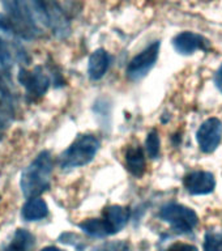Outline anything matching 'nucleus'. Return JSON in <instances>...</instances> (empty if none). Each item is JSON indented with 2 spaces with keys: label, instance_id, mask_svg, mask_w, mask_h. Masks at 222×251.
<instances>
[{
  "label": "nucleus",
  "instance_id": "f257e3e1",
  "mask_svg": "<svg viewBox=\"0 0 222 251\" xmlns=\"http://www.w3.org/2000/svg\"><path fill=\"white\" fill-rule=\"evenodd\" d=\"M54 170V161L49 151H43L24 169L20 179V187L26 199L38 198L50 186Z\"/></svg>",
  "mask_w": 222,
  "mask_h": 251
},
{
  "label": "nucleus",
  "instance_id": "f03ea898",
  "mask_svg": "<svg viewBox=\"0 0 222 251\" xmlns=\"http://www.w3.org/2000/svg\"><path fill=\"white\" fill-rule=\"evenodd\" d=\"M101 141L93 135H80L59 157V165L63 170L85 166L93 161L99 149Z\"/></svg>",
  "mask_w": 222,
  "mask_h": 251
},
{
  "label": "nucleus",
  "instance_id": "7ed1b4c3",
  "mask_svg": "<svg viewBox=\"0 0 222 251\" xmlns=\"http://www.w3.org/2000/svg\"><path fill=\"white\" fill-rule=\"evenodd\" d=\"M160 219L168 223L176 233L186 234L191 233L199 224L196 212L190 207L179 203H169L160 209Z\"/></svg>",
  "mask_w": 222,
  "mask_h": 251
},
{
  "label": "nucleus",
  "instance_id": "20e7f679",
  "mask_svg": "<svg viewBox=\"0 0 222 251\" xmlns=\"http://www.w3.org/2000/svg\"><path fill=\"white\" fill-rule=\"evenodd\" d=\"M160 41H154L149 46H147L143 51H140L139 54L135 55L132 60L128 63L125 74L129 80L137 81L145 77L148 72L152 70L154 64H156L157 59H158V54H160Z\"/></svg>",
  "mask_w": 222,
  "mask_h": 251
},
{
  "label": "nucleus",
  "instance_id": "39448f33",
  "mask_svg": "<svg viewBox=\"0 0 222 251\" xmlns=\"http://www.w3.org/2000/svg\"><path fill=\"white\" fill-rule=\"evenodd\" d=\"M43 11L46 19V27H50L52 34L58 38H67L71 33L70 20L56 0H43Z\"/></svg>",
  "mask_w": 222,
  "mask_h": 251
},
{
  "label": "nucleus",
  "instance_id": "423d86ee",
  "mask_svg": "<svg viewBox=\"0 0 222 251\" xmlns=\"http://www.w3.org/2000/svg\"><path fill=\"white\" fill-rule=\"evenodd\" d=\"M196 140L201 152H215L222 140V122L219 118H209L203 122L196 132Z\"/></svg>",
  "mask_w": 222,
  "mask_h": 251
},
{
  "label": "nucleus",
  "instance_id": "0eeeda50",
  "mask_svg": "<svg viewBox=\"0 0 222 251\" xmlns=\"http://www.w3.org/2000/svg\"><path fill=\"white\" fill-rule=\"evenodd\" d=\"M19 81L25 88L26 93L34 98L45 96L50 86V78L41 67H35L33 71L21 68L19 72Z\"/></svg>",
  "mask_w": 222,
  "mask_h": 251
},
{
  "label": "nucleus",
  "instance_id": "6e6552de",
  "mask_svg": "<svg viewBox=\"0 0 222 251\" xmlns=\"http://www.w3.org/2000/svg\"><path fill=\"white\" fill-rule=\"evenodd\" d=\"M183 186L191 195H208L216 188L215 176L205 170H195L184 176Z\"/></svg>",
  "mask_w": 222,
  "mask_h": 251
},
{
  "label": "nucleus",
  "instance_id": "1a4fd4ad",
  "mask_svg": "<svg viewBox=\"0 0 222 251\" xmlns=\"http://www.w3.org/2000/svg\"><path fill=\"white\" fill-rule=\"evenodd\" d=\"M173 46L176 52L182 55H192L196 51H205L211 47V43L204 35L194 31H182L173 38Z\"/></svg>",
  "mask_w": 222,
  "mask_h": 251
},
{
  "label": "nucleus",
  "instance_id": "9d476101",
  "mask_svg": "<svg viewBox=\"0 0 222 251\" xmlns=\"http://www.w3.org/2000/svg\"><path fill=\"white\" fill-rule=\"evenodd\" d=\"M15 105L13 94L9 89V81L0 77V129L7 128L13 121Z\"/></svg>",
  "mask_w": 222,
  "mask_h": 251
},
{
  "label": "nucleus",
  "instance_id": "9b49d317",
  "mask_svg": "<svg viewBox=\"0 0 222 251\" xmlns=\"http://www.w3.org/2000/svg\"><path fill=\"white\" fill-rule=\"evenodd\" d=\"M110 66V55L103 49H97L90 55L89 64H88V75L90 80L97 81L101 80L107 72Z\"/></svg>",
  "mask_w": 222,
  "mask_h": 251
},
{
  "label": "nucleus",
  "instance_id": "f8f14e48",
  "mask_svg": "<svg viewBox=\"0 0 222 251\" xmlns=\"http://www.w3.org/2000/svg\"><path fill=\"white\" fill-rule=\"evenodd\" d=\"M103 219L110 225L114 234H117L118 231H121L128 223V208L122 207V205H110L103 211Z\"/></svg>",
  "mask_w": 222,
  "mask_h": 251
},
{
  "label": "nucleus",
  "instance_id": "ddd939ff",
  "mask_svg": "<svg viewBox=\"0 0 222 251\" xmlns=\"http://www.w3.org/2000/svg\"><path fill=\"white\" fill-rule=\"evenodd\" d=\"M125 166L128 172L136 178H140L145 173V156L141 147H129L125 152Z\"/></svg>",
  "mask_w": 222,
  "mask_h": 251
},
{
  "label": "nucleus",
  "instance_id": "4468645a",
  "mask_svg": "<svg viewBox=\"0 0 222 251\" xmlns=\"http://www.w3.org/2000/svg\"><path fill=\"white\" fill-rule=\"evenodd\" d=\"M49 213V207L46 201L42 198H33L27 199V201L24 204L21 209V216L26 221H38V220L45 219Z\"/></svg>",
  "mask_w": 222,
  "mask_h": 251
},
{
  "label": "nucleus",
  "instance_id": "2eb2a0df",
  "mask_svg": "<svg viewBox=\"0 0 222 251\" xmlns=\"http://www.w3.org/2000/svg\"><path fill=\"white\" fill-rule=\"evenodd\" d=\"M80 229L85 234L94 237V238H106L109 235H113V230L110 225L105 221V219H88L80 223Z\"/></svg>",
  "mask_w": 222,
  "mask_h": 251
},
{
  "label": "nucleus",
  "instance_id": "dca6fc26",
  "mask_svg": "<svg viewBox=\"0 0 222 251\" xmlns=\"http://www.w3.org/2000/svg\"><path fill=\"white\" fill-rule=\"evenodd\" d=\"M34 246V235L26 229H17L4 251H30Z\"/></svg>",
  "mask_w": 222,
  "mask_h": 251
},
{
  "label": "nucleus",
  "instance_id": "f3484780",
  "mask_svg": "<svg viewBox=\"0 0 222 251\" xmlns=\"http://www.w3.org/2000/svg\"><path fill=\"white\" fill-rule=\"evenodd\" d=\"M13 56H12L11 46L0 37V77L9 81L11 70L13 66Z\"/></svg>",
  "mask_w": 222,
  "mask_h": 251
},
{
  "label": "nucleus",
  "instance_id": "a211bd4d",
  "mask_svg": "<svg viewBox=\"0 0 222 251\" xmlns=\"http://www.w3.org/2000/svg\"><path fill=\"white\" fill-rule=\"evenodd\" d=\"M204 251H222V231L208 230L204 235Z\"/></svg>",
  "mask_w": 222,
  "mask_h": 251
},
{
  "label": "nucleus",
  "instance_id": "6ab92c4d",
  "mask_svg": "<svg viewBox=\"0 0 222 251\" xmlns=\"http://www.w3.org/2000/svg\"><path fill=\"white\" fill-rule=\"evenodd\" d=\"M160 135L156 129H153L148 133L147 140H145V149L150 158H157L160 154Z\"/></svg>",
  "mask_w": 222,
  "mask_h": 251
},
{
  "label": "nucleus",
  "instance_id": "aec40b11",
  "mask_svg": "<svg viewBox=\"0 0 222 251\" xmlns=\"http://www.w3.org/2000/svg\"><path fill=\"white\" fill-rule=\"evenodd\" d=\"M128 243L124 241H114V242L102 243L101 246L96 247L92 251H128Z\"/></svg>",
  "mask_w": 222,
  "mask_h": 251
},
{
  "label": "nucleus",
  "instance_id": "412c9836",
  "mask_svg": "<svg viewBox=\"0 0 222 251\" xmlns=\"http://www.w3.org/2000/svg\"><path fill=\"white\" fill-rule=\"evenodd\" d=\"M164 251H199L197 247L194 246V245H190V243H183V242H176L172 246H169L166 250Z\"/></svg>",
  "mask_w": 222,
  "mask_h": 251
},
{
  "label": "nucleus",
  "instance_id": "4be33fe9",
  "mask_svg": "<svg viewBox=\"0 0 222 251\" xmlns=\"http://www.w3.org/2000/svg\"><path fill=\"white\" fill-rule=\"evenodd\" d=\"M215 85L219 88V90L222 93V66L215 74Z\"/></svg>",
  "mask_w": 222,
  "mask_h": 251
},
{
  "label": "nucleus",
  "instance_id": "5701e85b",
  "mask_svg": "<svg viewBox=\"0 0 222 251\" xmlns=\"http://www.w3.org/2000/svg\"><path fill=\"white\" fill-rule=\"evenodd\" d=\"M41 251H63V250H60V249H58V247H55V246H47L45 247V249H42Z\"/></svg>",
  "mask_w": 222,
  "mask_h": 251
}]
</instances>
